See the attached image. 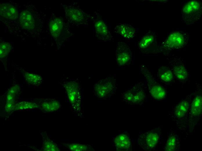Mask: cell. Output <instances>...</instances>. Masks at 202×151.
Returning a JSON list of instances; mask_svg holds the SVG:
<instances>
[{"label":"cell","instance_id":"1","mask_svg":"<svg viewBox=\"0 0 202 151\" xmlns=\"http://www.w3.org/2000/svg\"><path fill=\"white\" fill-rule=\"evenodd\" d=\"M194 94L188 95L182 99L168 114L169 117L182 132L188 130L189 112Z\"/></svg>","mask_w":202,"mask_h":151},{"label":"cell","instance_id":"2","mask_svg":"<svg viewBox=\"0 0 202 151\" xmlns=\"http://www.w3.org/2000/svg\"><path fill=\"white\" fill-rule=\"evenodd\" d=\"M64 87L72 112L76 116L83 117L82 110V94L79 84L74 81L67 82Z\"/></svg>","mask_w":202,"mask_h":151},{"label":"cell","instance_id":"3","mask_svg":"<svg viewBox=\"0 0 202 151\" xmlns=\"http://www.w3.org/2000/svg\"><path fill=\"white\" fill-rule=\"evenodd\" d=\"M117 86L115 76L100 80L93 85V95L101 99L109 100L115 94Z\"/></svg>","mask_w":202,"mask_h":151},{"label":"cell","instance_id":"4","mask_svg":"<svg viewBox=\"0 0 202 151\" xmlns=\"http://www.w3.org/2000/svg\"><path fill=\"white\" fill-rule=\"evenodd\" d=\"M121 96L122 100L128 104L141 105L146 98V89L143 82L139 81Z\"/></svg>","mask_w":202,"mask_h":151},{"label":"cell","instance_id":"5","mask_svg":"<svg viewBox=\"0 0 202 151\" xmlns=\"http://www.w3.org/2000/svg\"><path fill=\"white\" fill-rule=\"evenodd\" d=\"M161 130L158 127L140 134L137 141L138 144L145 151L155 150L161 141Z\"/></svg>","mask_w":202,"mask_h":151},{"label":"cell","instance_id":"6","mask_svg":"<svg viewBox=\"0 0 202 151\" xmlns=\"http://www.w3.org/2000/svg\"><path fill=\"white\" fill-rule=\"evenodd\" d=\"M182 20L187 25L193 24L202 16V3L198 0L186 2L181 7Z\"/></svg>","mask_w":202,"mask_h":151},{"label":"cell","instance_id":"7","mask_svg":"<svg viewBox=\"0 0 202 151\" xmlns=\"http://www.w3.org/2000/svg\"><path fill=\"white\" fill-rule=\"evenodd\" d=\"M189 39L187 32L181 30L170 32L162 44V47L166 51L179 50L185 47Z\"/></svg>","mask_w":202,"mask_h":151},{"label":"cell","instance_id":"8","mask_svg":"<svg viewBox=\"0 0 202 151\" xmlns=\"http://www.w3.org/2000/svg\"><path fill=\"white\" fill-rule=\"evenodd\" d=\"M140 71L145 78L150 94L154 99L161 100L167 96L165 89L158 83L153 76L149 70L145 65L140 66Z\"/></svg>","mask_w":202,"mask_h":151},{"label":"cell","instance_id":"9","mask_svg":"<svg viewBox=\"0 0 202 151\" xmlns=\"http://www.w3.org/2000/svg\"><path fill=\"white\" fill-rule=\"evenodd\" d=\"M190 106L188 118V130L192 132L202 116V93L195 94Z\"/></svg>","mask_w":202,"mask_h":151},{"label":"cell","instance_id":"10","mask_svg":"<svg viewBox=\"0 0 202 151\" xmlns=\"http://www.w3.org/2000/svg\"><path fill=\"white\" fill-rule=\"evenodd\" d=\"M174 75L178 79L183 81L188 77V73L185 61L181 57L175 55H166Z\"/></svg>","mask_w":202,"mask_h":151},{"label":"cell","instance_id":"11","mask_svg":"<svg viewBox=\"0 0 202 151\" xmlns=\"http://www.w3.org/2000/svg\"><path fill=\"white\" fill-rule=\"evenodd\" d=\"M132 53L129 46L125 43H117L116 51V60L119 66L129 65L132 61Z\"/></svg>","mask_w":202,"mask_h":151},{"label":"cell","instance_id":"12","mask_svg":"<svg viewBox=\"0 0 202 151\" xmlns=\"http://www.w3.org/2000/svg\"><path fill=\"white\" fill-rule=\"evenodd\" d=\"M113 146L117 151H131L132 145L129 135L127 132L116 135L112 139Z\"/></svg>","mask_w":202,"mask_h":151},{"label":"cell","instance_id":"13","mask_svg":"<svg viewBox=\"0 0 202 151\" xmlns=\"http://www.w3.org/2000/svg\"><path fill=\"white\" fill-rule=\"evenodd\" d=\"M166 151H179L181 150V141L176 130L171 128L163 147Z\"/></svg>","mask_w":202,"mask_h":151},{"label":"cell","instance_id":"14","mask_svg":"<svg viewBox=\"0 0 202 151\" xmlns=\"http://www.w3.org/2000/svg\"><path fill=\"white\" fill-rule=\"evenodd\" d=\"M156 34L155 31L149 30L140 39L138 43V46L140 51H147L154 44L156 41Z\"/></svg>","mask_w":202,"mask_h":151},{"label":"cell","instance_id":"15","mask_svg":"<svg viewBox=\"0 0 202 151\" xmlns=\"http://www.w3.org/2000/svg\"><path fill=\"white\" fill-rule=\"evenodd\" d=\"M94 26L95 32L100 39L104 41L113 39L109 28L104 21L95 20L94 21Z\"/></svg>","mask_w":202,"mask_h":151},{"label":"cell","instance_id":"16","mask_svg":"<svg viewBox=\"0 0 202 151\" xmlns=\"http://www.w3.org/2000/svg\"><path fill=\"white\" fill-rule=\"evenodd\" d=\"M115 32L126 39L130 40L135 36L136 30L131 25L125 23H120L116 26Z\"/></svg>","mask_w":202,"mask_h":151},{"label":"cell","instance_id":"17","mask_svg":"<svg viewBox=\"0 0 202 151\" xmlns=\"http://www.w3.org/2000/svg\"><path fill=\"white\" fill-rule=\"evenodd\" d=\"M19 89L20 87L16 85L11 87L8 90L5 107L6 112H9L15 109V100Z\"/></svg>","mask_w":202,"mask_h":151},{"label":"cell","instance_id":"18","mask_svg":"<svg viewBox=\"0 0 202 151\" xmlns=\"http://www.w3.org/2000/svg\"><path fill=\"white\" fill-rule=\"evenodd\" d=\"M19 22L21 26L25 30H32L35 26V21L31 12L27 10L23 11L19 17Z\"/></svg>","mask_w":202,"mask_h":151},{"label":"cell","instance_id":"19","mask_svg":"<svg viewBox=\"0 0 202 151\" xmlns=\"http://www.w3.org/2000/svg\"><path fill=\"white\" fill-rule=\"evenodd\" d=\"M1 15L10 19H15L18 17L17 8L13 5L8 3L1 4L0 7Z\"/></svg>","mask_w":202,"mask_h":151},{"label":"cell","instance_id":"20","mask_svg":"<svg viewBox=\"0 0 202 151\" xmlns=\"http://www.w3.org/2000/svg\"><path fill=\"white\" fill-rule=\"evenodd\" d=\"M65 12L68 17L73 22L79 23L83 22L84 20L83 13L78 8L74 7H67Z\"/></svg>","mask_w":202,"mask_h":151},{"label":"cell","instance_id":"21","mask_svg":"<svg viewBox=\"0 0 202 151\" xmlns=\"http://www.w3.org/2000/svg\"><path fill=\"white\" fill-rule=\"evenodd\" d=\"M63 27L62 19L55 18L51 20L49 24V27L50 34L55 37H59L61 34Z\"/></svg>","mask_w":202,"mask_h":151},{"label":"cell","instance_id":"22","mask_svg":"<svg viewBox=\"0 0 202 151\" xmlns=\"http://www.w3.org/2000/svg\"><path fill=\"white\" fill-rule=\"evenodd\" d=\"M42 110L45 112L56 111L60 108V102L55 99H48L42 102L39 105Z\"/></svg>","mask_w":202,"mask_h":151},{"label":"cell","instance_id":"23","mask_svg":"<svg viewBox=\"0 0 202 151\" xmlns=\"http://www.w3.org/2000/svg\"><path fill=\"white\" fill-rule=\"evenodd\" d=\"M157 75L160 80L165 82H169L173 79V73L172 69L166 66L160 67L158 69Z\"/></svg>","mask_w":202,"mask_h":151},{"label":"cell","instance_id":"24","mask_svg":"<svg viewBox=\"0 0 202 151\" xmlns=\"http://www.w3.org/2000/svg\"><path fill=\"white\" fill-rule=\"evenodd\" d=\"M24 77L29 84L35 86H39L42 83V78L40 75L25 71L22 72Z\"/></svg>","mask_w":202,"mask_h":151},{"label":"cell","instance_id":"25","mask_svg":"<svg viewBox=\"0 0 202 151\" xmlns=\"http://www.w3.org/2000/svg\"><path fill=\"white\" fill-rule=\"evenodd\" d=\"M69 150L73 151H88L94 150L90 145L80 143H71L65 144Z\"/></svg>","mask_w":202,"mask_h":151},{"label":"cell","instance_id":"26","mask_svg":"<svg viewBox=\"0 0 202 151\" xmlns=\"http://www.w3.org/2000/svg\"><path fill=\"white\" fill-rule=\"evenodd\" d=\"M42 148L43 151H57L60 150L57 144L48 137L46 138L44 141Z\"/></svg>","mask_w":202,"mask_h":151},{"label":"cell","instance_id":"27","mask_svg":"<svg viewBox=\"0 0 202 151\" xmlns=\"http://www.w3.org/2000/svg\"><path fill=\"white\" fill-rule=\"evenodd\" d=\"M39 107V105L36 103L30 101H23L16 104L15 109L17 110L36 109Z\"/></svg>","mask_w":202,"mask_h":151},{"label":"cell","instance_id":"28","mask_svg":"<svg viewBox=\"0 0 202 151\" xmlns=\"http://www.w3.org/2000/svg\"><path fill=\"white\" fill-rule=\"evenodd\" d=\"M12 48L11 45L9 43L2 42L0 43V55L1 58L6 57L10 52Z\"/></svg>","mask_w":202,"mask_h":151}]
</instances>
